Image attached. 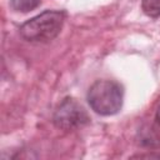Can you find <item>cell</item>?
<instances>
[{"label":"cell","mask_w":160,"mask_h":160,"mask_svg":"<svg viewBox=\"0 0 160 160\" xmlns=\"http://www.w3.org/2000/svg\"><path fill=\"white\" fill-rule=\"evenodd\" d=\"M66 14L61 10H46L21 24V38L31 42H48L54 40L61 31Z\"/></svg>","instance_id":"cell-1"},{"label":"cell","mask_w":160,"mask_h":160,"mask_svg":"<svg viewBox=\"0 0 160 160\" xmlns=\"http://www.w3.org/2000/svg\"><path fill=\"white\" fill-rule=\"evenodd\" d=\"M90 108L100 115L109 116L120 111L124 100L122 86L112 80H98L88 90Z\"/></svg>","instance_id":"cell-2"},{"label":"cell","mask_w":160,"mask_h":160,"mask_svg":"<svg viewBox=\"0 0 160 160\" xmlns=\"http://www.w3.org/2000/svg\"><path fill=\"white\" fill-rule=\"evenodd\" d=\"M52 121L59 129L70 131L88 124L89 116L85 109L75 99L65 98L56 108Z\"/></svg>","instance_id":"cell-3"},{"label":"cell","mask_w":160,"mask_h":160,"mask_svg":"<svg viewBox=\"0 0 160 160\" xmlns=\"http://www.w3.org/2000/svg\"><path fill=\"white\" fill-rule=\"evenodd\" d=\"M41 0H10L11 8L20 12H29L40 5Z\"/></svg>","instance_id":"cell-4"},{"label":"cell","mask_w":160,"mask_h":160,"mask_svg":"<svg viewBox=\"0 0 160 160\" xmlns=\"http://www.w3.org/2000/svg\"><path fill=\"white\" fill-rule=\"evenodd\" d=\"M141 8L150 18L160 16V0H141Z\"/></svg>","instance_id":"cell-5"},{"label":"cell","mask_w":160,"mask_h":160,"mask_svg":"<svg viewBox=\"0 0 160 160\" xmlns=\"http://www.w3.org/2000/svg\"><path fill=\"white\" fill-rule=\"evenodd\" d=\"M156 120L160 122V108L158 109V112H156Z\"/></svg>","instance_id":"cell-6"}]
</instances>
